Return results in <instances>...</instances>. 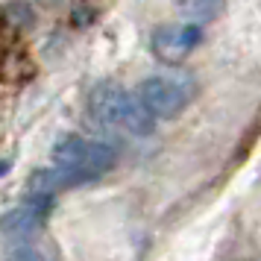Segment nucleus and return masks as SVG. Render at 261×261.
<instances>
[{
  "mask_svg": "<svg viewBox=\"0 0 261 261\" xmlns=\"http://www.w3.org/2000/svg\"><path fill=\"white\" fill-rule=\"evenodd\" d=\"M91 112L109 126H123L132 135H153L155 115L147 109L141 94L126 91L120 83H100L91 91Z\"/></svg>",
  "mask_w": 261,
  "mask_h": 261,
  "instance_id": "f257e3e1",
  "label": "nucleus"
},
{
  "mask_svg": "<svg viewBox=\"0 0 261 261\" xmlns=\"http://www.w3.org/2000/svg\"><path fill=\"white\" fill-rule=\"evenodd\" d=\"M138 94L155 118L170 120L179 118L188 103L197 97V83L191 73H165V76H147L138 85Z\"/></svg>",
  "mask_w": 261,
  "mask_h": 261,
  "instance_id": "f03ea898",
  "label": "nucleus"
},
{
  "mask_svg": "<svg viewBox=\"0 0 261 261\" xmlns=\"http://www.w3.org/2000/svg\"><path fill=\"white\" fill-rule=\"evenodd\" d=\"M115 150L103 141H88L80 135H68L53 147V162L56 167H65L83 179H94L100 173H106L109 167L115 165Z\"/></svg>",
  "mask_w": 261,
  "mask_h": 261,
  "instance_id": "7ed1b4c3",
  "label": "nucleus"
},
{
  "mask_svg": "<svg viewBox=\"0 0 261 261\" xmlns=\"http://www.w3.org/2000/svg\"><path fill=\"white\" fill-rule=\"evenodd\" d=\"M200 41H202L200 24H191V21L185 24V21H182V24L159 27L153 33V38H150V47H153L155 59L167 62V65H176V62L185 59Z\"/></svg>",
  "mask_w": 261,
  "mask_h": 261,
  "instance_id": "20e7f679",
  "label": "nucleus"
},
{
  "mask_svg": "<svg viewBox=\"0 0 261 261\" xmlns=\"http://www.w3.org/2000/svg\"><path fill=\"white\" fill-rule=\"evenodd\" d=\"M50 205H53V197H50V194H30L21 205H15L12 212H6L0 217V232L18 235V232L36 229V226L47 217Z\"/></svg>",
  "mask_w": 261,
  "mask_h": 261,
  "instance_id": "39448f33",
  "label": "nucleus"
},
{
  "mask_svg": "<svg viewBox=\"0 0 261 261\" xmlns=\"http://www.w3.org/2000/svg\"><path fill=\"white\" fill-rule=\"evenodd\" d=\"M176 12L191 21V24H205L220 18V12L226 9V0H173Z\"/></svg>",
  "mask_w": 261,
  "mask_h": 261,
  "instance_id": "423d86ee",
  "label": "nucleus"
},
{
  "mask_svg": "<svg viewBox=\"0 0 261 261\" xmlns=\"http://www.w3.org/2000/svg\"><path fill=\"white\" fill-rule=\"evenodd\" d=\"M6 261H47V258L33 247H18V249H12V252L6 255Z\"/></svg>",
  "mask_w": 261,
  "mask_h": 261,
  "instance_id": "0eeeda50",
  "label": "nucleus"
},
{
  "mask_svg": "<svg viewBox=\"0 0 261 261\" xmlns=\"http://www.w3.org/2000/svg\"><path fill=\"white\" fill-rule=\"evenodd\" d=\"M6 170H9V162H0V176H3Z\"/></svg>",
  "mask_w": 261,
  "mask_h": 261,
  "instance_id": "6e6552de",
  "label": "nucleus"
}]
</instances>
